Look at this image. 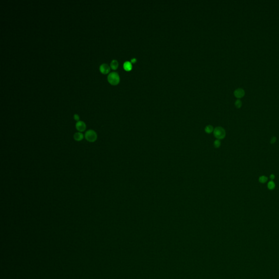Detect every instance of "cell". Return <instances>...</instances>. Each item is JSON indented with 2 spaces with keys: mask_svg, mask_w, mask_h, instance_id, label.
Returning a JSON list of instances; mask_svg holds the SVG:
<instances>
[{
  "mask_svg": "<svg viewBox=\"0 0 279 279\" xmlns=\"http://www.w3.org/2000/svg\"><path fill=\"white\" fill-rule=\"evenodd\" d=\"M76 128L79 131V132H84L86 128V126L85 123L83 121H79L77 122L76 123Z\"/></svg>",
  "mask_w": 279,
  "mask_h": 279,
  "instance_id": "4",
  "label": "cell"
},
{
  "mask_svg": "<svg viewBox=\"0 0 279 279\" xmlns=\"http://www.w3.org/2000/svg\"><path fill=\"white\" fill-rule=\"evenodd\" d=\"M99 69H100V71L103 74H108L110 70V68L109 67V65L106 63L102 64L100 66Z\"/></svg>",
  "mask_w": 279,
  "mask_h": 279,
  "instance_id": "5",
  "label": "cell"
},
{
  "mask_svg": "<svg viewBox=\"0 0 279 279\" xmlns=\"http://www.w3.org/2000/svg\"><path fill=\"white\" fill-rule=\"evenodd\" d=\"M258 180L261 183L264 184L268 181V178L265 176H261L259 177Z\"/></svg>",
  "mask_w": 279,
  "mask_h": 279,
  "instance_id": "10",
  "label": "cell"
},
{
  "mask_svg": "<svg viewBox=\"0 0 279 279\" xmlns=\"http://www.w3.org/2000/svg\"><path fill=\"white\" fill-rule=\"evenodd\" d=\"M110 66L111 67V68L113 70H116L117 69L118 67V62L117 60H113L111 61V63H110Z\"/></svg>",
  "mask_w": 279,
  "mask_h": 279,
  "instance_id": "9",
  "label": "cell"
},
{
  "mask_svg": "<svg viewBox=\"0 0 279 279\" xmlns=\"http://www.w3.org/2000/svg\"><path fill=\"white\" fill-rule=\"evenodd\" d=\"M85 137L89 142H94L97 139V134L93 130H88L86 132Z\"/></svg>",
  "mask_w": 279,
  "mask_h": 279,
  "instance_id": "2",
  "label": "cell"
},
{
  "mask_svg": "<svg viewBox=\"0 0 279 279\" xmlns=\"http://www.w3.org/2000/svg\"><path fill=\"white\" fill-rule=\"evenodd\" d=\"M136 59H133L131 60V62H132V63H136Z\"/></svg>",
  "mask_w": 279,
  "mask_h": 279,
  "instance_id": "18",
  "label": "cell"
},
{
  "mask_svg": "<svg viewBox=\"0 0 279 279\" xmlns=\"http://www.w3.org/2000/svg\"><path fill=\"white\" fill-rule=\"evenodd\" d=\"M214 145L215 147H216V148H219L220 146L221 142H220V141L219 140H215L214 141Z\"/></svg>",
  "mask_w": 279,
  "mask_h": 279,
  "instance_id": "14",
  "label": "cell"
},
{
  "mask_svg": "<svg viewBox=\"0 0 279 279\" xmlns=\"http://www.w3.org/2000/svg\"><path fill=\"white\" fill-rule=\"evenodd\" d=\"M74 118L76 121H79V116L77 114H75L74 115Z\"/></svg>",
  "mask_w": 279,
  "mask_h": 279,
  "instance_id": "16",
  "label": "cell"
},
{
  "mask_svg": "<svg viewBox=\"0 0 279 279\" xmlns=\"http://www.w3.org/2000/svg\"><path fill=\"white\" fill-rule=\"evenodd\" d=\"M205 131H206V132L207 133H208V134H210L211 133V132H213V131H214V129H213V128L211 126H208L206 127V128H205Z\"/></svg>",
  "mask_w": 279,
  "mask_h": 279,
  "instance_id": "12",
  "label": "cell"
},
{
  "mask_svg": "<svg viewBox=\"0 0 279 279\" xmlns=\"http://www.w3.org/2000/svg\"><path fill=\"white\" fill-rule=\"evenodd\" d=\"M84 137V135L82 134L81 132H77L75 133L74 135V138L76 141H80L83 140Z\"/></svg>",
  "mask_w": 279,
  "mask_h": 279,
  "instance_id": "7",
  "label": "cell"
},
{
  "mask_svg": "<svg viewBox=\"0 0 279 279\" xmlns=\"http://www.w3.org/2000/svg\"><path fill=\"white\" fill-rule=\"evenodd\" d=\"M234 94L236 98H241L244 96L245 91L242 88H238L234 91Z\"/></svg>",
  "mask_w": 279,
  "mask_h": 279,
  "instance_id": "6",
  "label": "cell"
},
{
  "mask_svg": "<svg viewBox=\"0 0 279 279\" xmlns=\"http://www.w3.org/2000/svg\"><path fill=\"white\" fill-rule=\"evenodd\" d=\"M276 140H277V138L275 136H273L271 138V139H270V143L271 144H274L276 142Z\"/></svg>",
  "mask_w": 279,
  "mask_h": 279,
  "instance_id": "15",
  "label": "cell"
},
{
  "mask_svg": "<svg viewBox=\"0 0 279 279\" xmlns=\"http://www.w3.org/2000/svg\"><path fill=\"white\" fill-rule=\"evenodd\" d=\"M267 186L269 190H273L274 189L275 187V184L273 181V180H271V181H269L268 182L267 184Z\"/></svg>",
  "mask_w": 279,
  "mask_h": 279,
  "instance_id": "11",
  "label": "cell"
},
{
  "mask_svg": "<svg viewBox=\"0 0 279 279\" xmlns=\"http://www.w3.org/2000/svg\"><path fill=\"white\" fill-rule=\"evenodd\" d=\"M275 176L274 174H272L270 175V178L272 179V180H273L275 179Z\"/></svg>",
  "mask_w": 279,
  "mask_h": 279,
  "instance_id": "17",
  "label": "cell"
},
{
  "mask_svg": "<svg viewBox=\"0 0 279 279\" xmlns=\"http://www.w3.org/2000/svg\"><path fill=\"white\" fill-rule=\"evenodd\" d=\"M123 68L126 71H130L132 69V64L130 62L126 61L123 64Z\"/></svg>",
  "mask_w": 279,
  "mask_h": 279,
  "instance_id": "8",
  "label": "cell"
},
{
  "mask_svg": "<svg viewBox=\"0 0 279 279\" xmlns=\"http://www.w3.org/2000/svg\"><path fill=\"white\" fill-rule=\"evenodd\" d=\"M108 80L110 84L112 85H116L119 83L120 78L117 73L111 72L108 76Z\"/></svg>",
  "mask_w": 279,
  "mask_h": 279,
  "instance_id": "1",
  "label": "cell"
},
{
  "mask_svg": "<svg viewBox=\"0 0 279 279\" xmlns=\"http://www.w3.org/2000/svg\"><path fill=\"white\" fill-rule=\"evenodd\" d=\"M235 105L237 107V108H238V109L240 108L242 105V102L240 100H237L235 102Z\"/></svg>",
  "mask_w": 279,
  "mask_h": 279,
  "instance_id": "13",
  "label": "cell"
},
{
  "mask_svg": "<svg viewBox=\"0 0 279 279\" xmlns=\"http://www.w3.org/2000/svg\"><path fill=\"white\" fill-rule=\"evenodd\" d=\"M213 133H214V136L219 140L224 138L226 136V132L225 129L220 127H218L215 128L214 131H213Z\"/></svg>",
  "mask_w": 279,
  "mask_h": 279,
  "instance_id": "3",
  "label": "cell"
}]
</instances>
